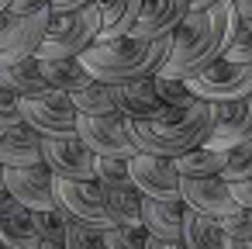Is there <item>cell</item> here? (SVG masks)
I'll return each mask as SVG.
<instances>
[{
  "mask_svg": "<svg viewBox=\"0 0 252 249\" xmlns=\"http://www.w3.org/2000/svg\"><path fill=\"white\" fill-rule=\"evenodd\" d=\"M4 87L18 90L21 97H25V94L52 90V87H49V76H45V66H42V56H25V59L4 66Z\"/></svg>",
  "mask_w": 252,
  "mask_h": 249,
  "instance_id": "21",
  "label": "cell"
},
{
  "mask_svg": "<svg viewBox=\"0 0 252 249\" xmlns=\"http://www.w3.org/2000/svg\"><path fill=\"white\" fill-rule=\"evenodd\" d=\"M131 170V183L145 194V197H162V201H180V170L173 166L169 156H156V152H135L128 159Z\"/></svg>",
  "mask_w": 252,
  "mask_h": 249,
  "instance_id": "11",
  "label": "cell"
},
{
  "mask_svg": "<svg viewBox=\"0 0 252 249\" xmlns=\"http://www.w3.org/2000/svg\"><path fill=\"white\" fill-rule=\"evenodd\" d=\"M49 18H52V11H38V14H18L11 7L0 11V70L38 52Z\"/></svg>",
  "mask_w": 252,
  "mask_h": 249,
  "instance_id": "7",
  "label": "cell"
},
{
  "mask_svg": "<svg viewBox=\"0 0 252 249\" xmlns=\"http://www.w3.org/2000/svg\"><path fill=\"white\" fill-rule=\"evenodd\" d=\"M218 221H221V228L235 239V249H252V208L238 204L231 214H221Z\"/></svg>",
  "mask_w": 252,
  "mask_h": 249,
  "instance_id": "29",
  "label": "cell"
},
{
  "mask_svg": "<svg viewBox=\"0 0 252 249\" xmlns=\"http://www.w3.org/2000/svg\"><path fill=\"white\" fill-rule=\"evenodd\" d=\"M207 4H214V0H190V11H200V7H207Z\"/></svg>",
  "mask_w": 252,
  "mask_h": 249,
  "instance_id": "39",
  "label": "cell"
},
{
  "mask_svg": "<svg viewBox=\"0 0 252 249\" xmlns=\"http://www.w3.org/2000/svg\"><path fill=\"white\" fill-rule=\"evenodd\" d=\"M231 4H235L238 18H252V0H231Z\"/></svg>",
  "mask_w": 252,
  "mask_h": 249,
  "instance_id": "38",
  "label": "cell"
},
{
  "mask_svg": "<svg viewBox=\"0 0 252 249\" xmlns=\"http://www.w3.org/2000/svg\"><path fill=\"white\" fill-rule=\"evenodd\" d=\"M0 87H4V70H0Z\"/></svg>",
  "mask_w": 252,
  "mask_h": 249,
  "instance_id": "42",
  "label": "cell"
},
{
  "mask_svg": "<svg viewBox=\"0 0 252 249\" xmlns=\"http://www.w3.org/2000/svg\"><path fill=\"white\" fill-rule=\"evenodd\" d=\"M97 180H100L104 187H121V183H131L128 159H121V156H97Z\"/></svg>",
  "mask_w": 252,
  "mask_h": 249,
  "instance_id": "31",
  "label": "cell"
},
{
  "mask_svg": "<svg viewBox=\"0 0 252 249\" xmlns=\"http://www.w3.org/2000/svg\"><path fill=\"white\" fill-rule=\"evenodd\" d=\"M187 14H190V0H142V11L128 35H138V38L173 35Z\"/></svg>",
  "mask_w": 252,
  "mask_h": 249,
  "instance_id": "16",
  "label": "cell"
},
{
  "mask_svg": "<svg viewBox=\"0 0 252 249\" xmlns=\"http://www.w3.org/2000/svg\"><path fill=\"white\" fill-rule=\"evenodd\" d=\"M156 90H159V97H162L166 107H187V104L197 101V94L187 87L183 76H162V73H156Z\"/></svg>",
  "mask_w": 252,
  "mask_h": 249,
  "instance_id": "30",
  "label": "cell"
},
{
  "mask_svg": "<svg viewBox=\"0 0 252 249\" xmlns=\"http://www.w3.org/2000/svg\"><path fill=\"white\" fill-rule=\"evenodd\" d=\"M138 149L156 156H180L193 145H204L214 128V101L197 97L187 107H166L152 121H131Z\"/></svg>",
  "mask_w": 252,
  "mask_h": 249,
  "instance_id": "3",
  "label": "cell"
},
{
  "mask_svg": "<svg viewBox=\"0 0 252 249\" xmlns=\"http://www.w3.org/2000/svg\"><path fill=\"white\" fill-rule=\"evenodd\" d=\"M11 7V0H0V11H7Z\"/></svg>",
  "mask_w": 252,
  "mask_h": 249,
  "instance_id": "41",
  "label": "cell"
},
{
  "mask_svg": "<svg viewBox=\"0 0 252 249\" xmlns=\"http://www.w3.org/2000/svg\"><path fill=\"white\" fill-rule=\"evenodd\" d=\"M231 190H235V201H238V204L252 208V177H245V180H235V183H231Z\"/></svg>",
  "mask_w": 252,
  "mask_h": 249,
  "instance_id": "35",
  "label": "cell"
},
{
  "mask_svg": "<svg viewBox=\"0 0 252 249\" xmlns=\"http://www.w3.org/2000/svg\"><path fill=\"white\" fill-rule=\"evenodd\" d=\"M21 208H25V204H21V201H18L7 187L0 190V214H11V211H21Z\"/></svg>",
  "mask_w": 252,
  "mask_h": 249,
  "instance_id": "36",
  "label": "cell"
},
{
  "mask_svg": "<svg viewBox=\"0 0 252 249\" xmlns=\"http://www.w3.org/2000/svg\"><path fill=\"white\" fill-rule=\"evenodd\" d=\"M0 163L4 166H28L42 163V132L28 121L0 132Z\"/></svg>",
  "mask_w": 252,
  "mask_h": 249,
  "instance_id": "18",
  "label": "cell"
},
{
  "mask_svg": "<svg viewBox=\"0 0 252 249\" xmlns=\"http://www.w3.org/2000/svg\"><path fill=\"white\" fill-rule=\"evenodd\" d=\"M11 11H18V14H38V11H52V0H11Z\"/></svg>",
  "mask_w": 252,
  "mask_h": 249,
  "instance_id": "34",
  "label": "cell"
},
{
  "mask_svg": "<svg viewBox=\"0 0 252 249\" xmlns=\"http://www.w3.org/2000/svg\"><path fill=\"white\" fill-rule=\"evenodd\" d=\"M142 225L152 235L173 239L183 246V197L180 201H162V197H145L142 194Z\"/></svg>",
  "mask_w": 252,
  "mask_h": 249,
  "instance_id": "19",
  "label": "cell"
},
{
  "mask_svg": "<svg viewBox=\"0 0 252 249\" xmlns=\"http://www.w3.org/2000/svg\"><path fill=\"white\" fill-rule=\"evenodd\" d=\"M221 177L224 180H245V177H252V139H245V142H235V145H228L224 149V170H221Z\"/></svg>",
  "mask_w": 252,
  "mask_h": 249,
  "instance_id": "28",
  "label": "cell"
},
{
  "mask_svg": "<svg viewBox=\"0 0 252 249\" xmlns=\"http://www.w3.org/2000/svg\"><path fill=\"white\" fill-rule=\"evenodd\" d=\"M238 11L231 0H214V4L190 11L180 28L173 32V49L162 63V76H193L204 66H211L214 59H221L235 38L238 28Z\"/></svg>",
  "mask_w": 252,
  "mask_h": 249,
  "instance_id": "1",
  "label": "cell"
},
{
  "mask_svg": "<svg viewBox=\"0 0 252 249\" xmlns=\"http://www.w3.org/2000/svg\"><path fill=\"white\" fill-rule=\"evenodd\" d=\"M187 87L204 97V101H231V97H242L252 90V59L242 63V59H214L211 66H204L200 73L187 76Z\"/></svg>",
  "mask_w": 252,
  "mask_h": 249,
  "instance_id": "6",
  "label": "cell"
},
{
  "mask_svg": "<svg viewBox=\"0 0 252 249\" xmlns=\"http://www.w3.org/2000/svg\"><path fill=\"white\" fill-rule=\"evenodd\" d=\"M104 187V183H100ZM104 201L107 211L114 218V225L128 228V225H142V190L135 183H121V187H104Z\"/></svg>",
  "mask_w": 252,
  "mask_h": 249,
  "instance_id": "22",
  "label": "cell"
},
{
  "mask_svg": "<svg viewBox=\"0 0 252 249\" xmlns=\"http://www.w3.org/2000/svg\"><path fill=\"white\" fill-rule=\"evenodd\" d=\"M245 139H252V90L214 104V128L207 135V145L228 149V145L245 142Z\"/></svg>",
  "mask_w": 252,
  "mask_h": 249,
  "instance_id": "13",
  "label": "cell"
},
{
  "mask_svg": "<svg viewBox=\"0 0 252 249\" xmlns=\"http://www.w3.org/2000/svg\"><path fill=\"white\" fill-rule=\"evenodd\" d=\"M114 87V104L125 118L131 121H152L166 111L159 90H156V76H142V80H128V83H111Z\"/></svg>",
  "mask_w": 252,
  "mask_h": 249,
  "instance_id": "15",
  "label": "cell"
},
{
  "mask_svg": "<svg viewBox=\"0 0 252 249\" xmlns=\"http://www.w3.org/2000/svg\"><path fill=\"white\" fill-rule=\"evenodd\" d=\"M224 56H228V59H242V63L252 59V18H242V21H238L235 38H231V45H228Z\"/></svg>",
  "mask_w": 252,
  "mask_h": 249,
  "instance_id": "33",
  "label": "cell"
},
{
  "mask_svg": "<svg viewBox=\"0 0 252 249\" xmlns=\"http://www.w3.org/2000/svg\"><path fill=\"white\" fill-rule=\"evenodd\" d=\"M56 201L80 221L94 225V228H111L114 218L107 211V201H104V187L100 180H69V177H56Z\"/></svg>",
  "mask_w": 252,
  "mask_h": 249,
  "instance_id": "10",
  "label": "cell"
},
{
  "mask_svg": "<svg viewBox=\"0 0 252 249\" xmlns=\"http://www.w3.org/2000/svg\"><path fill=\"white\" fill-rule=\"evenodd\" d=\"M32 218H35L38 235H42V249H66V235H69V218L73 214L63 204L32 211Z\"/></svg>",
  "mask_w": 252,
  "mask_h": 249,
  "instance_id": "26",
  "label": "cell"
},
{
  "mask_svg": "<svg viewBox=\"0 0 252 249\" xmlns=\"http://www.w3.org/2000/svg\"><path fill=\"white\" fill-rule=\"evenodd\" d=\"M42 163L56 177L69 180H94L97 177V152L76 135H42Z\"/></svg>",
  "mask_w": 252,
  "mask_h": 249,
  "instance_id": "9",
  "label": "cell"
},
{
  "mask_svg": "<svg viewBox=\"0 0 252 249\" xmlns=\"http://www.w3.org/2000/svg\"><path fill=\"white\" fill-rule=\"evenodd\" d=\"M80 4H90V0H52V11H69V7H80Z\"/></svg>",
  "mask_w": 252,
  "mask_h": 249,
  "instance_id": "37",
  "label": "cell"
},
{
  "mask_svg": "<svg viewBox=\"0 0 252 249\" xmlns=\"http://www.w3.org/2000/svg\"><path fill=\"white\" fill-rule=\"evenodd\" d=\"M0 132H4V128H0Z\"/></svg>",
  "mask_w": 252,
  "mask_h": 249,
  "instance_id": "43",
  "label": "cell"
},
{
  "mask_svg": "<svg viewBox=\"0 0 252 249\" xmlns=\"http://www.w3.org/2000/svg\"><path fill=\"white\" fill-rule=\"evenodd\" d=\"M21 121H25V114H21V94L11 90V87H0V128H14Z\"/></svg>",
  "mask_w": 252,
  "mask_h": 249,
  "instance_id": "32",
  "label": "cell"
},
{
  "mask_svg": "<svg viewBox=\"0 0 252 249\" xmlns=\"http://www.w3.org/2000/svg\"><path fill=\"white\" fill-rule=\"evenodd\" d=\"M100 7V35L97 38H118L128 35L138 11H142V0H97Z\"/></svg>",
  "mask_w": 252,
  "mask_h": 249,
  "instance_id": "23",
  "label": "cell"
},
{
  "mask_svg": "<svg viewBox=\"0 0 252 249\" xmlns=\"http://www.w3.org/2000/svg\"><path fill=\"white\" fill-rule=\"evenodd\" d=\"M0 190H4V163H0Z\"/></svg>",
  "mask_w": 252,
  "mask_h": 249,
  "instance_id": "40",
  "label": "cell"
},
{
  "mask_svg": "<svg viewBox=\"0 0 252 249\" xmlns=\"http://www.w3.org/2000/svg\"><path fill=\"white\" fill-rule=\"evenodd\" d=\"M49 87L56 90H76L90 80V70L80 63V56H56V59H42Z\"/></svg>",
  "mask_w": 252,
  "mask_h": 249,
  "instance_id": "27",
  "label": "cell"
},
{
  "mask_svg": "<svg viewBox=\"0 0 252 249\" xmlns=\"http://www.w3.org/2000/svg\"><path fill=\"white\" fill-rule=\"evenodd\" d=\"M69 97H73V104H76L80 114H111V111H118L114 87L104 83V80H97V76H90L83 87L69 90Z\"/></svg>",
  "mask_w": 252,
  "mask_h": 249,
  "instance_id": "25",
  "label": "cell"
},
{
  "mask_svg": "<svg viewBox=\"0 0 252 249\" xmlns=\"http://www.w3.org/2000/svg\"><path fill=\"white\" fill-rule=\"evenodd\" d=\"M0 246L4 249H42V235L35 228L32 208L0 214Z\"/></svg>",
  "mask_w": 252,
  "mask_h": 249,
  "instance_id": "20",
  "label": "cell"
},
{
  "mask_svg": "<svg viewBox=\"0 0 252 249\" xmlns=\"http://www.w3.org/2000/svg\"><path fill=\"white\" fill-rule=\"evenodd\" d=\"M180 197L197 208V211H207L214 218L221 214H231L238 208L235 201V190H231V180H224L221 173H211V177H183L180 180Z\"/></svg>",
  "mask_w": 252,
  "mask_h": 249,
  "instance_id": "14",
  "label": "cell"
},
{
  "mask_svg": "<svg viewBox=\"0 0 252 249\" xmlns=\"http://www.w3.org/2000/svg\"><path fill=\"white\" fill-rule=\"evenodd\" d=\"M97 35H100V7H97V0L80 4V7H69V11H52L45 38H42L35 56H42V59L80 56L87 45L97 42Z\"/></svg>",
  "mask_w": 252,
  "mask_h": 249,
  "instance_id": "4",
  "label": "cell"
},
{
  "mask_svg": "<svg viewBox=\"0 0 252 249\" xmlns=\"http://www.w3.org/2000/svg\"><path fill=\"white\" fill-rule=\"evenodd\" d=\"M183 246L187 249H235V239L207 211H197L183 201Z\"/></svg>",
  "mask_w": 252,
  "mask_h": 249,
  "instance_id": "17",
  "label": "cell"
},
{
  "mask_svg": "<svg viewBox=\"0 0 252 249\" xmlns=\"http://www.w3.org/2000/svg\"><path fill=\"white\" fill-rule=\"evenodd\" d=\"M21 114L42 135H69V132H76V121H80V111H76L69 90H56V87L42 90V94H25Z\"/></svg>",
  "mask_w": 252,
  "mask_h": 249,
  "instance_id": "8",
  "label": "cell"
},
{
  "mask_svg": "<svg viewBox=\"0 0 252 249\" xmlns=\"http://www.w3.org/2000/svg\"><path fill=\"white\" fill-rule=\"evenodd\" d=\"M173 166L180 170V177H211V173L224 170V149H211L204 142V145H193V149L173 156Z\"/></svg>",
  "mask_w": 252,
  "mask_h": 249,
  "instance_id": "24",
  "label": "cell"
},
{
  "mask_svg": "<svg viewBox=\"0 0 252 249\" xmlns=\"http://www.w3.org/2000/svg\"><path fill=\"white\" fill-rule=\"evenodd\" d=\"M4 187L32 211L56 208V173L45 163H28V166H4Z\"/></svg>",
  "mask_w": 252,
  "mask_h": 249,
  "instance_id": "12",
  "label": "cell"
},
{
  "mask_svg": "<svg viewBox=\"0 0 252 249\" xmlns=\"http://www.w3.org/2000/svg\"><path fill=\"white\" fill-rule=\"evenodd\" d=\"M76 135H80L97 156H121V159H131V156L138 152V139H135L131 118H125L121 111H111V114H80Z\"/></svg>",
  "mask_w": 252,
  "mask_h": 249,
  "instance_id": "5",
  "label": "cell"
},
{
  "mask_svg": "<svg viewBox=\"0 0 252 249\" xmlns=\"http://www.w3.org/2000/svg\"><path fill=\"white\" fill-rule=\"evenodd\" d=\"M173 49V35L162 38H138V35H118V38H97L80 52V63L90 70V76L104 83H128L142 76H156Z\"/></svg>",
  "mask_w": 252,
  "mask_h": 249,
  "instance_id": "2",
  "label": "cell"
}]
</instances>
